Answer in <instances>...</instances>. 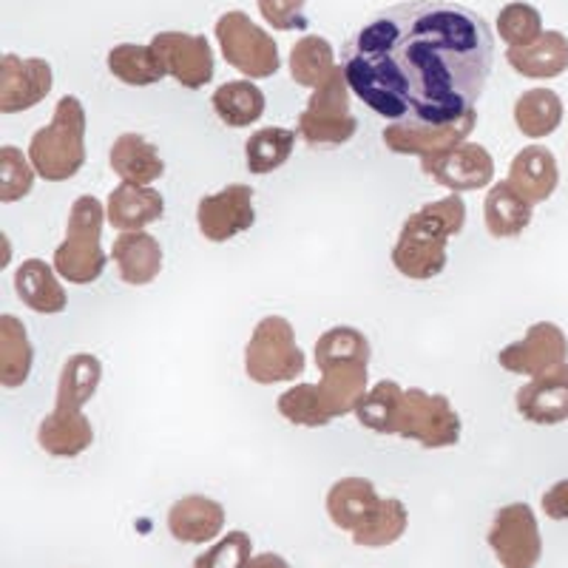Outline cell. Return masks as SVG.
<instances>
[{
    "mask_svg": "<svg viewBox=\"0 0 568 568\" xmlns=\"http://www.w3.org/2000/svg\"><path fill=\"white\" fill-rule=\"evenodd\" d=\"M29 160L45 182H65L85 162V109L74 94L58 100L52 123L29 142Z\"/></svg>",
    "mask_w": 568,
    "mask_h": 568,
    "instance_id": "4",
    "label": "cell"
},
{
    "mask_svg": "<svg viewBox=\"0 0 568 568\" xmlns=\"http://www.w3.org/2000/svg\"><path fill=\"white\" fill-rule=\"evenodd\" d=\"M358 131V120L349 111V83L344 69L338 65L336 74L313 91L307 109L298 114V134L313 149H336L349 142Z\"/></svg>",
    "mask_w": 568,
    "mask_h": 568,
    "instance_id": "7",
    "label": "cell"
},
{
    "mask_svg": "<svg viewBox=\"0 0 568 568\" xmlns=\"http://www.w3.org/2000/svg\"><path fill=\"white\" fill-rule=\"evenodd\" d=\"M296 149V131L291 129H258L245 142V162L251 174H271L291 160Z\"/></svg>",
    "mask_w": 568,
    "mask_h": 568,
    "instance_id": "34",
    "label": "cell"
},
{
    "mask_svg": "<svg viewBox=\"0 0 568 568\" xmlns=\"http://www.w3.org/2000/svg\"><path fill=\"white\" fill-rule=\"evenodd\" d=\"M216 40L227 65L251 80L273 78L282 65L278 45L262 27H256L245 12L233 9L216 20Z\"/></svg>",
    "mask_w": 568,
    "mask_h": 568,
    "instance_id": "8",
    "label": "cell"
},
{
    "mask_svg": "<svg viewBox=\"0 0 568 568\" xmlns=\"http://www.w3.org/2000/svg\"><path fill=\"white\" fill-rule=\"evenodd\" d=\"M484 220L486 231L495 240H511V236H520L529 227L531 205L517 194L509 182H497V185H491L489 194H486Z\"/></svg>",
    "mask_w": 568,
    "mask_h": 568,
    "instance_id": "27",
    "label": "cell"
},
{
    "mask_svg": "<svg viewBox=\"0 0 568 568\" xmlns=\"http://www.w3.org/2000/svg\"><path fill=\"white\" fill-rule=\"evenodd\" d=\"M420 169L438 185L449 187L453 194H464V191H478V187L489 185L491 176H495V160L484 145L464 142L446 154L420 160Z\"/></svg>",
    "mask_w": 568,
    "mask_h": 568,
    "instance_id": "15",
    "label": "cell"
},
{
    "mask_svg": "<svg viewBox=\"0 0 568 568\" xmlns=\"http://www.w3.org/2000/svg\"><path fill=\"white\" fill-rule=\"evenodd\" d=\"M407 524V506L400 504L398 497H387V500H382L378 515L364 529L353 531V542L355 546H364V549H384V546H393V542L404 537Z\"/></svg>",
    "mask_w": 568,
    "mask_h": 568,
    "instance_id": "36",
    "label": "cell"
},
{
    "mask_svg": "<svg viewBox=\"0 0 568 568\" xmlns=\"http://www.w3.org/2000/svg\"><path fill=\"white\" fill-rule=\"evenodd\" d=\"M478 123V111L466 114L464 120L446 125H420V123H393L384 129V145L393 154H413L426 160V156H438L446 151L464 145L466 136L471 134Z\"/></svg>",
    "mask_w": 568,
    "mask_h": 568,
    "instance_id": "13",
    "label": "cell"
},
{
    "mask_svg": "<svg viewBox=\"0 0 568 568\" xmlns=\"http://www.w3.org/2000/svg\"><path fill=\"white\" fill-rule=\"evenodd\" d=\"M464 222L466 205L458 194L426 202L400 227L393 247L395 271L415 282L440 276L446 267V245L464 231Z\"/></svg>",
    "mask_w": 568,
    "mask_h": 568,
    "instance_id": "2",
    "label": "cell"
},
{
    "mask_svg": "<svg viewBox=\"0 0 568 568\" xmlns=\"http://www.w3.org/2000/svg\"><path fill=\"white\" fill-rule=\"evenodd\" d=\"M151 45L165 71L185 89H202L213 80V49L202 34L160 32L151 38Z\"/></svg>",
    "mask_w": 568,
    "mask_h": 568,
    "instance_id": "14",
    "label": "cell"
},
{
    "mask_svg": "<svg viewBox=\"0 0 568 568\" xmlns=\"http://www.w3.org/2000/svg\"><path fill=\"white\" fill-rule=\"evenodd\" d=\"M111 171L123 182L131 185H151L165 174V162L154 142H149L142 134H120L111 145Z\"/></svg>",
    "mask_w": 568,
    "mask_h": 568,
    "instance_id": "24",
    "label": "cell"
},
{
    "mask_svg": "<svg viewBox=\"0 0 568 568\" xmlns=\"http://www.w3.org/2000/svg\"><path fill=\"white\" fill-rule=\"evenodd\" d=\"M489 546L504 568H535L542 557L535 511L526 504L504 506L491 520Z\"/></svg>",
    "mask_w": 568,
    "mask_h": 568,
    "instance_id": "10",
    "label": "cell"
},
{
    "mask_svg": "<svg viewBox=\"0 0 568 568\" xmlns=\"http://www.w3.org/2000/svg\"><path fill=\"white\" fill-rule=\"evenodd\" d=\"M278 413L296 426H327L329 413L324 407L318 384H296L287 393L278 395Z\"/></svg>",
    "mask_w": 568,
    "mask_h": 568,
    "instance_id": "38",
    "label": "cell"
},
{
    "mask_svg": "<svg viewBox=\"0 0 568 568\" xmlns=\"http://www.w3.org/2000/svg\"><path fill=\"white\" fill-rule=\"evenodd\" d=\"M245 373L256 384L293 382L304 373V353L293 324L284 316H265L245 347Z\"/></svg>",
    "mask_w": 568,
    "mask_h": 568,
    "instance_id": "6",
    "label": "cell"
},
{
    "mask_svg": "<svg viewBox=\"0 0 568 568\" xmlns=\"http://www.w3.org/2000/svg\"><path fill=\"white\" fill-rule=\"evenodd\" d=\"M506 182L529 205H540V202H546L555 194L557 182H560L555 154L549 149H542V145H529V149H524L511 160L509 180Z\"/></svg>",
    "mask_w": 568,
    "mask_h": 568,
    "instance_id": "21",
    "label": "cell"
},
{
    "mask_svg": "<svg viewBox=\"0 0 568 568\" xmlns=\"http://www.w3.org/2000/svg\"><path fill=\"white\" fill-rule=\"evenodd\" d=\"M304 3L307 0H258V12L278 32L304 29Z\"/></svg>",
    "mask_w": 568,
    "mask_h": 568,
    "instance_id": "41",
    "label": "cell"
},
{
    "mask_svg": "<svg viewBox=\"0 0 568 568\" xmlns=\"http://www.w3.org/2000/svg\"><path fill=\"white\" fill-rule=\"evenodd\" d=\"M14 291L29 311L58 316L65 311V291L58 282V271L49 267L43 258H27L14 273Z\"/></svg>",
    "mask_w": 568,
    "mask_h": 568,
    "instance_id": "25",
    "label": "cell"
},
{
    "mask_svg": "<svg viewBox=\"0 0 568 568\" xmlns=\"http://www.w3.org/2000/svg\"><path fill=\"white\" fill-rule=\"evenodd\" d=\"M100 378H103V364H100L98 355H71L69 362L63 364V369H60L54 407L83 409L94 398V393H98Z\"/></svg>",
    "mask_w": 568,
    "mask_h": 568,
    "instance_id": "31",
    "label": "cell"
},
{
    "mask_svg": "<svg viewBox=\"0 0 568 568\" xmlns=\"http://www.w3.org/2000/svg\"><path fill=\"white\" fill-rule=\"evenodd\" d=\"M34 165L32 160L20 154L14 145L0 149V202H18L32 191L34 185Z\"/></svg>",
    "mask_w": 568,
    "mask_h": 568,
    "instance_id": "39",
    "label": "cell"
},
{
    "mask_svg": "<svg viewBox=\"0 0 568 568\" xmlns=\"http://www.w3.org/2000/svg\"><path fill=\"white\" fill-rule=\"evenodd\" d=\"M515 123L529 140H542L555 134L562 123V100L551 89H529L515 103Z\"/></svg>",
    "mask_w": 568,
    "mask_h": 568,
    "instance_id": "30",
    "label": "cell"
},
{
    "mask_svg": "<svg viewBox=\"0 0 568 568\" xmlns=\"http://www.w3.org/2000/svg\"><path fill=\"white\" fill-rule=\"evenodd\" d=\"M497 34L509 49H526L542 38V18L531 3H506L497 14Z\"/></svg>",
    "mask_w": 568,
    "mask_h": 568,
    "instance_id": "37",
    "label": "cell"
},
{
    "mask_svg": "<svg viewBox=\"0 0 568 568\" xmlns=\"http://www.w3.org/2000/svg\"><path fill=\"white\" fill-rule=\"evenodd\" d=\"M225 529V506L205 495H187L169 511V531L174 540L202 546Z\"/></svg>",
    "mask_w": 568,
    "mask_h": 568,
    "instance_id": "18",
    "label": "cell"
},
{
    "mask_svg": "<svg viewBox=\"0 0 568 568\" xmlns=\"http://www.w3.org/2000/svg\"><path fill=\"white\" fill-rule=\"evenodd\" d=\"M52 91V65L38 58L3 54L0 60V114H18Z\"/></svg>",
    "mask_w": 568,
    "mask_h": 568,
    "instance_id": "16",
    "label": "cell"
},
{
    "mask_svg": "<svg viewBox=\"0 0 568 568\" xmlns=\"http://www.w3.org/2000/svg\"><path fill=\"white\" fill-rule=\"evenodd\" d=\"M109 71L125 85H154L169 74L151 43L114 45L109 52Z\"/></svg>",
    "mask_w": 568,
    "mask_h": 568,
    "instance_id": "33",
    "label": "cell"
},
{
    "mask_svg": "<svg viewBox=\"0 0 568 568\" xmlns=\"http://www.w3.org/2000/svg\"><path fill=\"white\" fill-rule=\"evenodd\" d=\"M398 435L424 449H446L460 440V418L446 395H429L426 389L413 387L404 393Z\"/></svg>",
    "mask_w": 568,
    "mask_h": 568,
    "instance_id": "9",
    "label": "cell"
},
{
    "mask_svg": "<svg viewBox=\"0 0 568 568\" xmlns=\"http://www.w3.org/2000/svg\"><path fill=\"white\" fill-rule=\"evenodd\" d=\"M256 222L251 185H227L216 194L202 196L196 205V225L207 242H227L240 233L251 231Z\"/></svg>",
    "mask_w": 568,
    "mask_h": 568,
    "instance_id": "11",
    "label": "cell"
},
{
    "mask_svg": "<svg viewBox=\"0 0 568 568\" xmlns=\"http://www.w3.org/2000/svg\"><path fill=\"white\" fill-rule=\"evenodd\" d=\"M382 509V497L367 478H342L327 491L329 520L344 531H358Z\"/></svg>",
    "mask_w": 568,
    "mask_h": 568,
    "instance_id": "19",
    "label": "cell"
},
{
    "mask_svg": "<svg viewBox=\"0 0 568 568\" xmlns=\"http://www.w3.org/2000/svg\"><path fill=\"white\" fill-rule=\"evenodd\" d=\"M495 34L475 9L407 0L369 18L342 54L349 91L393 123L446 125L475 111Z\"/></svg>",
    "mask_w": 568,
    "mask_h": 568,
    "instance_id": "1",
    "label": "cell"
},
{
    "mask_svg": "<svg viewBox=\"0 0 568 568\" xmlns=\"http://www.w3.org/2000/svg\"><path fill=\"white\" fill-rule=\"evenodd\" d=\"M105 207L94 196H80L69 211L63 245L54 251V271L71 284L98 282L105 271V253L100 245L103 236Z\"/></svg>",
    "mask_w": 568,
    "mask_h": 568,
    "instance_id": "5",
    "label": "cell"
},
{
    "mask_svg": "<svg viewBox=\"0 0 568 568\" xmlns=\"http://www.w3.org/2000/svg\"><path fill=\"white\" fill-rule=\"evenodd\" d=\"M568 338L557 324L537 322L526 329L520 342L497 353V364L515 375H542L566 364Z\"/></svg>",
    "mask_w": 568,
    "mask_h": 568,
    "instance_id": "12",
    "label": "cell"
},
{
    "mask_svg": "<svg viewBox=\"0 0 568 568\" xmlns=\"http://www.w3.org/2000/svg\"><path fill=\"white\" fill-rule=\"evenodd\" d=\"M213 111L231 129H245L265 114V91L251 80H233L213 91Z\"/></svg>",
    "mask_w": 568,
    "mask_h": 568,
    "instance_id": "29",
    "label": "cell"
},
{
    "mask_svg": "<svg viewBox=\"0 0 568 568\" xmlns=\"http://www.w3.org/2000/svg\"><path fill=\"white\" fill-rule=\"evenodd\" d=\"M369 342L362 329L333 327L316 342V367L322 373L318 393L329 418L349 415L367 395Z\"/></svg>",
    "mask_w": 568,
    "mask_h": 568,
    "instance_id": "3",
    "label": "cell"
},
{
    "mask_svg": "<svg viewBox=\"0 0 568 568\" xmlns=\"http://www.w3.org/2000/svg\"><path fill=\"white\" fill-rule=\"evenodd\" d=\"M517 413L531 424H562L568 420V364L535 375L529 384L517 389Z\"/></svg>",
    "mask_w": 568,
    "mask_h": 568,
    "instance_id": "17",
    "label": "cell"
},
{
    "mask_svg": "<svg viewBox=\"0 0 568 568\" xmlns=\"http://www.w3.org/2000/svg\"><path fill=\"white\" fill-rule=\"evenodd\" d=\"M34 349L27 336V327L18 316H0V384L18 389L27 384L32 373Z\"/></svg>",
    "mask_w": 568,
    "mask_h": 568,
    "instance_id": "28",
    "label": "cell"
},
{
    "mask_svg": "<svg viewBox=\"0 0 568 568\" xmlns=\"http://www.w3.org/2000/svg\"><path fill=\"white\" fill-rule=\"evenodd\" d=\"M247 568H291V562L284 560L282 555H273V551H265V555L253 557Z\"/></svg>",
    "mask_w": 568,
    "mask_h": 568,
    "instance_id": "43",
    "label": "cell"
},
{
    "mask_svg": "<svg viewBox=\"0 0 568 568\" xmlns=\"http://www.w3.org/2000/svg\"><path fill=\"white\" fill-rule=\"evenodd\" d=\"M111 258L116 262V271L125 284H151L162 271V247L160 242L145 231L120 233L111 247Z\"/></svg>",
    "mask_w": 568,
    "mask_h": 568,
    "instance_id": "23",
    "label": "cell"
},
{
    "mask_svg": "<svg viewBox=\"0 0 568 568\" xmlns=\"http://www.w3.org/2000/svg\"><path fill=\"white\" fill-rule=\"evenodd\" d=\"M336 69L333 45L318 34H304L291 49V74L298 85H307L313 91L322 89L336 74Z\"/></svg>",
    "mask_w": 568,
    "mask_h": 568,
    "instance_id": "32",
    "label": "cell"
},
{
    "mask_svg": "<svg viewBox=\"0 0 568 568\" xmlns=\"http://www.w3.org/2000/svg\"><path fill=\"white\" fill-rule=\"evenodd\" d=\"M511 69L531 80L560 78L568 69V38L562 32H542L537 43L506 52Z\"/></svg>",
    "mask_w": 568,
    "mask_h": 568,
    "instance_id": "26",
    "label": "cell"
},
{
    "mask_svg": "<svg viewBox=\"0 0 568 568\" xmlns=\"http://www.w3.org/2000/svg\"><path fill=\"white\" fill-rule=\"evenodd\" d=\"M162 213H165V200L160 191H154L151 185H131V182L114 187L109 194V207H105L111 225L123 233L154 225L162 220Z\"/></svg>",
    "mask_w": 568,
    "mask_h": 568,
    "instance_id": "22",
    "label": "cell"
},
{
    "mask_svg": "<svg viewBox=\"0 0 568 568\" xmlns=\"http://www.w3.org/2000/svg\"><path fill=\"white\" fill-rule=\"evenodd\" d=\"M404 393L395 382H378L364 400L358 404L355 415L362 420V426L373 429L378 435H398V415L400 404H404Z\"/></svg>",
    "mask_w": 568,
    "mask_h": 568,
    "instance_id": "35",
    "label": "cell"
},
{
    "mask_svg": "<svg viewBox=\"0 0 568 568\" xmlns=\"http://www.w3.org/2000/svg\"><path fill=\"white\" fill-rule=\"evenodd\" d=\"M542 511L551 520H568V480H557L546 495H542Z\"/></svg>",
    "mask_w": 568,
    "mask_h": 568,
    "instance_id": "42",
    "label": "cell"
},
{
    "mask_svg": "<svg viewBox=\"0 0 568 568\" xmlns=\"http://www.w3.org/2000/svg\"><path fill=\"white\" fill-rule=\"evenodd\" d=\"M253 560V540L245 531H227L220 542H213L205 555L194 560V568H247Z\"/></svg>",
    "mask_w": 568,
    "mask_h": 568,
    "instance_id": "40",
    "label": "cell"
},
{
    "mask_svg": "<svg viewBox=\"0 0 568 568\" xmlns=\"http://www.w3.org/2000/svg\"><path fill=\"white\" fill-rule=\"evenodd\" d=\"M38 444L54 458H78L94 444V429L83 409L54 407L38 426Z\"/></svg>",
    "mask_w": 568,
    "mask_h": 568,
    "instance_id": "20",
    "label": "cell"
}]
</instances>
